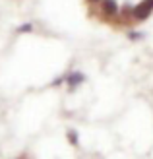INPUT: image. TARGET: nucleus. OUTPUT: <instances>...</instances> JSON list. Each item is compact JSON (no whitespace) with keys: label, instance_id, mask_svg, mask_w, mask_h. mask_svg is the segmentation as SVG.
<instances>
[]
</instances>
